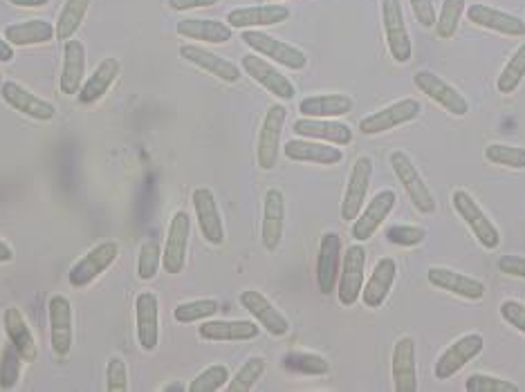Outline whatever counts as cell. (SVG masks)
Wrapping results in <instances>:
<instances>
[{"label":"cell","instance_id":"obj_1","mask_svg":"<svg viewBox=\"0 0 525 392\" xmlns=\"http://www.w3.org/2000/svg\"><path fill=\"white\" fill-rule=\"evenodd\" d=\"M451 207L458 213V218L467 224V229L474 233L481 247L487 251L499 249L501 245V231L496 224L487 218V213L478 207V202L463 189H456L451 193Z\"/></svg>","mask_w":525,"mask_h":392},{"label":"cell","instance_id":"obj_2","mask_svg":"<svg viewBox=\"0 0 525 392\" xmlns=\"http://www.w3.org/2000/svg\"><path fill=\"white\" fill-rule=\"evenodd\" d=\"M389 162H391L395 177H398V182L402 184V189L407 191L413 207H416L420 213H425V216L434 213L436 211L434 193H431V189L425 182V177L420 175L418 166L413 164L411 157L404 151H393L389 157Z\"/></svg>","mask_w":525,"mask_h":392},{"label":"cell","instance_id":"obj_3","mask_svg":"<svg viewBox=\"0 0 525 392\" xmlns=\"http://www.w3.org/2000/svg\"><path fill=\"white\" fill-rule=\"evenodd\" d=\"M241 39L247 48L254 50L256 54H261L265 59L279 63L288 70H303L308 65L306 52L299 50L297 45L274 39V36L265 34L261 30H245Z\"/></svg>","mask_w":525,"mask_h":392},{"label":"cell","instance_id":"obj_4","mask_svg":"<svg viewBox=\"0 0 525 392\" xmlns=\"http://www.w3.org/2000/svg\"><path fill=\"white\" fill-rule=\"evenodd\" d=\"M285 119H288V110L281 104H274L265 112L259 130V142H256V162H259L263 171H272L276 162H279Z\"/></svg>","mask_w":525,"mask_h":392},{"label":"cell","instance_id":"obj_5","mask_svg":"<svg viewBox=\"0 0 525 392\" xmlns=\"http://www.w3.org/2000/svg\"><path fill=\"white\" fill-rule=\"evenodd\" d=\"M366 272V249L364 245H350L342 256V269H339L337 296L344 307H353L362 298Z\"/></svg>","mask_w":525,"mask_h":392},{"label":"cell","instance_id":"obj_6","mask_svg":"<svg viewBox=\"0 0 525 392\" xmlns=\"http://www.w3.org/2000/svg\"><path fill=\"white\" fill-rule=\"evenodd\" d=\"M119 256V245L115 240H106V242H99L97 247H92L88 254L81 256L75 267L70 269L68 280L72 287H88L90 283H95V280L106 272V269L113 267V263Z\"/></svg>","mask_w":525,"mask_h":392},{"label":"cell","instance_id":"obj_7","mask_svg":"<svg viewBox=\"0 0 525 392\" xmlns=\"http://www.w3.org/2000/svg\"><path fill=\"white\" fill-rule=\"evenodd\" d=\"M382 25L386 45L395 63H409L413 56V43L404 23V12L400 0H382Z\"/></svg>","mask_w":525,"mask_h":392},{"label":"cell","instance_id":"obj_8","mask_svg":"<svg viewBox=\"0 0 525 392\" xmlns=\"http://www.w3.org/2000/svg\"><path fill=\"white\" fill-rule=\"evenodd\" d=\"M413 86H416L422 95L429 97L442 110H447L454 117H465L469 112V101L460 95V92L449 86L445 79H440L434 72H416L413 74Z\"/></svg>","mask_w":525,"mask_h":392},{"label":"cell","instance_id":"obj_9","mask_svg":"<svg viewBox=\"0 0 525 392\" xmlns=\"http://www.w3.org/2000/svg\"><path fill=\"white\" fill-rule=\"evenodd\" d=\"M189 236H191L189 213L187 211L173 213V218L169 222L167 240H164V249H162V267L167 274L175 276L184 269V263H187Z\"/></svg>","mask_w":525,"mask_h":392},{"label":"cell","instance_id":"obj_10","mask_svg":"<svg viewBox=\"0 0 525 392\" xmlns=\"http://www.w3.org/2000/svg\"><path fill=\"white\" fill-rule=\"evenodd\" d=\"M50 341L57 357H66L75 343V312L72 303L63 294H54L48 303Z\"/></svg>","mask_w":525,"mask_h":392},{"label":"cell","instance_id":"obj_11","mask_svg":"<svg viewBox=\"0 0 525 392\" xmlns=\"http://www.w3.org/2000/svg\"><path fill=\"white\" fill-rule=\"evenodd\" d=\"M422 112V106L418 104L416 99H400L395 101V104L386 106L377 112H371V115H366L362 121H359V130H362V135H382V133H389V130L398 128L402 124H409V121L418 119V115Z\"/></svg>","mask_w":525,"mask_h":392},{"label":"cell","instance_id":"obj_12","mask_svg":"<svg viewBox=\"0 0 525 392\" xmlns=\"http://www.w3.org/2000/svg\"><path fill=\"white\" fill-rule=\"evenodd\" d=\"M371 180H373V160L366 155L357 157L353 164V171H350V177H348L342 209H339V216H342V220L353 222L359 213H362L368 189H371Z\"/></svg>","mask_w":525,"mask_h":392},{"label":"cell","instance_id":"obj_13","mask_svg":"<svg viewBox=\"0 0 525 392\" xmlns=\"http://www.w3.org/2000/svg\"><path fill=\"white\" fill-rule=\"evenodd\" d=\"M483 336L481 334H465L456 339L454 343L449 345V348L440 354L434 372H436V379L438 381H447L456 375V372L463 370L469 361L476 359L478 354L483 352Z\"/></svg>","mask_w":525,"mask_h":392},{"label":"cell","instance_id":"obj_14","mask_svg":"<svg viewBox=\"0 0 525 392\" xmlns=\"http://www.w3.org/2000/svg\"><path fill=\"white\" fill-rule=\"evenodd\" d=\"M243 72L250 74V77L259 83V86H263L270 95L279 97L283 101H290L294 99V95H297V88H294V83L285 77V74H281L279 70L274 68V65L265 59V56L261 54H245L243 56Z\"/></svg>","mask_w":525,"mask_h":392},{"label":"cell","instance_id":"obj_15","mask_svg":"<svg viewBox=\"0 0 525 392\" xmlns=\"http://www.w3.org/2000/svg\"><path fill=\"white\" fill-rule=\"evenodd\" d=\"M193 209H196V218H198V227L202 238H205L209 245L220 247L225 242V224L223 216H220L216 195L207 186H200V189L193 191L191 195Z\"/></svg>","mask_w":525,"mask_h":392},{"label":"cell","instance_id":"obj_16","mask_svg":"<svg viewBox=\"0 0 525 392\" xmlns=\"http://www.w3.org/2000/svg\"><path fill=\"white\" fill-rule=\"evenodd\" d=\"M135 334L140 348L153 352L160 343V298L142 292L135 298Z\"/></svg>","mask_w":525,"mask_h":392},{"label":"cell","instance_id":"obj_17","mask_svg":"<svg viewBox=\"0 0 525 392\" xmlns=\"http://www.w3.org/2000/svg\"><path fill=\"white\" fill-rule=\"evenodd\" d=\"M418 350L411 336H402L393 345L391 375L395 392H418Z\"/></svg>","mask_w":525,"mask_h":392},{"label":"cell","instance_id":"obj_18","mask_svg":"<svg viewBox=\"0 0 525 392\" xmlns=\"http://www.w3.org/2000/svg\"><path fill=\"white\" fill-rule=\"evenodd\" d=\"M0 97H3L5 104L21 112V115L36 119V121H52L57 117V108L50 101H45L41 97H36L34 92L27 90L25 86L16 81H3V86H0Z\"/></svg>","mask_w":525,"mask_h":392},{"label":"cell","instance_id":"obj_19","mask_svg":"<svg viewBox=\"0 0 525 392\" xmlns=\"http://www.w3.org/2000/svg\"><path fill=\"white\" fill-rule=\"evenodd\" d=\"M395 200L398 195L391 189H384L380 193H375V198L366 204L362 213L353 220V229H350V236L357 242H366L375 236V231L382 227V222L389 218V213L395 207Z\"/></svg>","mask_w":525,"mask_h":392},{"label":"cell","instance_id":"obj_20","mask_svg":"<svg viewBox=\"0 0 525 392\" xmlns=\"http://www.w3.org/2000/svg\"><path fill=\"white\" fill-rule=\"evenodd\" d=\"M339 269H342V238L337 233H324L317 256V285L319 292L328 296L337 289Z\"/></svg>","mask_w":525,"mask_h":392},{"label":"cell","instance_id":"obj_21","mask_svg":"<svg viewBox=\"0 0 525 392\" xmlns=\"http://www.w3.org/2000/svg\"><path fill=\"white\" fill-rule=\"evenodd\" d=\"M238 303H241L243 310L254 316V321L259 323L263 330H267V334L285 336L290 332V321L276 310L270 298L263 296L261 292H256V289H245V292H241Z\"/></svg>","mask_w":525,"mask_h":392},{"label":"cell","instance_id":"obj_22","mask_svg":"<svg viewBox=\"0 0 525 392\" xmlns=\"http://www.w3.org/2000/svg\"><path fill=\"white\" fill-rule=\"evenodd\" d=\"M283 153L292 162H303V164H321V166H335L344 160L342 148L328 142H317V139H290L285 142Z\"/></svg>","mask_w":525,"mask_h":392},{"label":"cell","instance_id":"obj_23","mask_svg":"<svg viewBox=\"0 0 525 392\" xmlns=\"http://www.w3.org/2000/svg\"><path fill=\"white\" fill-rule=\"evenodd\" d=\"M180 56L184 61H189L191 65H196V68L205 70L207 74H211V77H216L225 83H238L243 77V72L238 70L236 63L225 59V56L200 48L196 43H184L180 48Z\"/></svg>","mask_w":525,"mask_h":392},{"label":"cell","instance_id":"obj_24","mask_svg":"<svg viewBox=\"0 0 525 392\" xmlns=\"http://www.w3.org/2000/svg\"><path fill=\"white\" fill-rule=\"evenodd\" d=\"M467 18L474 25L483 27V30H490V32L503 34V36H514V39H519V36H525V21H523V18L503 12V9L490 7V5H485V3H474L472 7H469L467 9Z\"/></svg>","mask_w":525,"mask_h":392},{"label":"cell","instance_id":"obj_25","mask_svg":"<svg viewBox=\"0 0 525 392\" xmlns=\"http://www.w3.org/2000/svg\"><path fill=\"white\" fill-rule=\"evenodd\" d=\"M290 18V9L279 3L272 5H254V7H238L227 14V23L234 30H256V27H272L281 25Z\"/></svg>","mask_w":525,"mask_h":392},{"label":"cell","instance_id":"obj_26","mask_svg":"<svg viewBox=\"0 0 525 392\" xmlns=\"http://www.w3.org/2000/svg\"><path fill=\"white\" fill-rule=\"evenodd\" d=\"M427 280L429 285H434L436 289H442V292H449L460 298H467V301H481L485 296L483 280L454 272V269H447V267H431L427 272Z\"/></svg>","mask_w":525,"mask_h":392},{"label":"cell","instance_id":"obj_27","mask_svg":"<svg viewBox=\"0 0 525 392\" xmlns=\"http://www.w3.org/2000/svg\"><path fill=\"white\" fill-rule=\"evenodd\" d=\"M292 130L297 137L317 139V142H328L335 146H348L353 142V130L335 119H312L301 117L292 124Z\"/></svg>","mask_w":525,"mask_h":392},{"label":"cell","instance_id":"obj_28","mask_svg":"<svg viewBox=\"0 0 525 392\" xmlns=\"http://www.w3.org/2000/svg\"><path fill=\"white\" fill-rule=\"evenodd\" d=\"M285 229V195L279 189H270L263 198V222H261V240L267 251H276L281 247Z\"/></svg>","mask_w":525,"mask_h":392},{"label":"cell","instance_id":"obj_29","mask_svg":"<svg viewBox=\"0 0 525 392\" xmlns=\"http://www.w3.org/2000/svg\"><path fill=\"white\" fill-rule=\"evenodd\" d=\"M86 77V45L70 39L63 43V65H61V79H59V88L61 95H77L84 86Z\"/></svg>","mask_w":525,"mask_h":392},{"label":"cell","instance_id":"obj_30","mask_svg":"<svg viewBox=\"0 0 525 392\" xmlns=\"http://www.w3.org/2000/svg\"><path fill=\"white\" fill-rule=\"evenodd\" d=\"M119 72H122V63L115 56H108V59L101 61L95 72L84 81V86L77 92V99L81 106H95L97 101L104 99L108 95V90L113 88V83L117 81Z\"/></svg>","mask_w":525,"mask_h":392},{"label":"cell","instance_id":"obj_31","mask_svg":"<svg viewBox=\"0 0 525 392\" xmlns=\"http://www.w3.org/2000/svg\"><path fill=\"white\" fill-rule=\"evenodd\" d=\"M3 325H5V334L9 343L21 352V357L25 363H32L39 359V345H36L34 332L30 325H27L23 312L18 307H7L3 312Z\"/></svg>","mask_w":525,"mask_h":392},{"label":"cell","instance_id":"obj_32","mask_svg":"<svg viewBox=\"0 0 525 392\" xmlns=\"http://www.w3.org/2000/svg\"><path fill=\"white\" fill-rule=\"evenodd\" d=\"M395 276H398V265H395L393 258L377 260V265L371 272V278H368L362 287L364 305L371 307V310L382 307L386 298H389V292L395 283Z\"/></svg>","mask_w":525,"mask_h":392},{"label":"cell","instance_id":"obj_33","mask_svg":"<svg viewBox=\"0 0 525 392\" xmlns=\"http://www.w3.org/2000/svg\"><path fill=\"white\" fill-rule=\"evenodd\" d=\"M259 325L254 321H205L200 325V339L216 341V343H238V341H252L259 336Z\"/></svg>","mask_w":525,"mask_h":392},{"label":"cell","instance_id":"obj_34","mask_svg":"<svg viewBox=\"0 0 525 392\" xmlns=\"http://www.w3.org/2000/svg\"><path fill=\"white\" fill-rule=\"evenodd\" d=\"M234 27L223 21H211V18H184L178 23V34L182 39L223 45L232 41Z\"/></svg>","mask_w":525,"mask_h":392},{"label":"cell","instance_id":"obj_35","mask_svg":"<svg viewBox=\"0 0 525 392\" xmlns=\"http://www.w3.org/2000/svg\"><path fill=\"white\" fill-rule=\"evenodd\" d=\"M355 101L348 95H315V97H306L301 99L299 112L301 117H312V119H337L348 115L353 110Z\"/></svg>","mask_w":525,"mask_h":392},{"label":"cell","instance_id":"obj_36","mask_svg":"<svg viewBox=\"0 0 525 392\" xmlns=\"http://www.w3.org/2000/svg\"><path fill=\"white\" fill-rule=\"evenodd\" d=\"M5 39L14 45V48H30V45H45L50 43L54 36L52 23L43 21V18H34V21H23L5 27Z\"/></svg>","mask_w":525,"mask_h":392},{"label":"cell","instance_id":"obj_37","mask_svg":"<svg viewBox=\"0 0 525 392\" xmlns=\"http://www.w3.org/2000/svg\"><path fill=\"white\" fill-rule=\"evenodd\" d=\"M90 9V0H66L61 7V12L57 16V25H54V36L57 41H70L75 39V34L79 32L81 23Z\"/></svg>","mask_w":525,"mask_h":392},{"label":"cell","instance_id":"obj_38","mask_svg":"<svg viewBox=\"0 0 525 392\" xmlns=\"http://www.w3.org/2000/svg\"><path fill=\"white\" fill-rule=\"evenodd\" d=\"M523 79H525V43H521L510 56V61L505 63L499 79H496V90H499L501 95H512V92H517Z\"/></svg>","mask_w":525,"mask_h":392},{"label":"cell","instance_id":"obj_39","mask_svg":"<svg viewBox=\"0 0 525 392\" xmlns=\"http://www.w3.org/2000/svg\"><path fill=\"white\" fill-rule=\"evenodd\" d=\"M220 310V303L216 298H198V301H187L180 303L173 310V319L178 323H198V321H207L211 316H216Z\"/></svg>","mask_w":525,"mask_h":392},{"label":"cell","instance_id":"obj_40","mask_svg":"<svg viewBox=\"0 0 525 392\" xmlns=\"http://www.w3.org/2000/svg\"><path fill=\"white\" fill-rule=\"evenodd\" d=\"M265 368L267 363L263 357H250L238 368L236 375L227 381V392H250L265 375Z\"/></svg>","mask_w":525,"mask_h":392},{"label":"cell","instance_id":"obj_41","mask_svg":"<svg viewBox=\"0 0 525 392\" xmlns=\"http://www.w3.org/2000/svg\"><path fill=\"white\" fill-rule=\"evenodd\" d=\"M283 368L292 372H301V375H328L330 363L312 352H290L283 357Z\"/></svg>","mask_w":525,"mask_h":392},{"label":"cell","instance_id":"obj_42","mask_svg":"<svg viewBox=\"0 0 525 392\" xmlns=\"http://www.w3.org/2000/svg\"><path fill=\"white\" fill-rule=\"evenodd\" d=\"M23 357L12 343H7L0 352V390H14L23 372Z\"/></svg>","mask_w":525,"mask_h":392},{"label":"cell","instance_id":"obj_43","mask_svg":"<svg viewBox=\"0 0 525 392\" xmlns=\"http://www.w3.org/2000/svg\"><path fill=\"white\" fill-rule=\"evenodd\" d=\"M463 12H465V0H442L440 14L436 18L438 39H451V36L458 32Z\"/></svg>","mask_w":525,"mask_h":392},{"label":"cell","instance_id":"obj_44","mask_svg":"<svg viewBox=\"0 0 525 392\" xmlns=\"http://www.w3.org/2000/svg\"><path fill=\"white\" fill-rule=\"evenodd\" d=\"M485 160L490 164H496V166L523 171L525 168V148L510 146V144H490L485 148Z\"/></svg>","mask_w":525,"mask_h":392},{"label":"cell","instance_id":"obj_45","mask_svg":"<svg viewBox=\"0 0 525 392\" xmlns=\"http://www.w3.org/2000/svg\"><path fill=\"white\" fill-rule=\"evenodd\" d=\"M229 377V368L223 366V363H214L200 372V375L189 384V392H218L227 386Z\"/></svg>","mask_w":525,"mask_h":392},{"label":"cell","instance_id":"obj_46","mask_svg":"<svg viewBox=\"0 0 525 392\" xmlns=\"http://www.w3.org/2000/svg\"><path fill=\"white\" fill-rule=\"evenodd\" d=\"M162 263V251L158 242H146L137 256V278L140 280H153L158 276V269Z\"/></svg>","mask_w":525,"mask_h":392},{"label":"cell","instance_id":"obj_47","mask_svg":"<svg viewBox=\"0 0 525 392\" xmlns=\"http://www.w3.org/2000/svg\"><path fill=\"white\" fill-rule=\"evenodd\" d=\"M465 390L467 392H519V386L512 384L508 379L476 372V375L465 381Z\"/></svg>","mask_w":525,"mask_h":392},{"label":"cell","instance_id":"obj_48","mask_svg":"<svg viewBox=\"0 0 525 392\" xmlns=\"http://www.w3.org/2000/svg\"><path fill=\"white\" fill-rule=\"evenodd\" d=\"M386 240L400 247H418L427 240V231L422 227H411V224H393L386 229Z\"/></svg>","mask_w":525,"mask_h":392},{"label":"cell","instance_id":"obj_49","mask_svg":"<svg viewBox=\"0 0 525 392\" xmlns=\"http://www.w3.org/2000/svg\"><path fill=\"white\" fill-rule=\"evenodd\" d=\"M106 390L108 392H126L128 390V366L124 359L113 357L106 368Z\"/></svg>","mask_w":525,"mask_h":392},{"label":"cell","instance_id":"obj_50","mask_svg":"<svg viewBox=\"0 0 525 392\" xmlns=\"http://www.w3.org/2000/svg\"><path fill=\"white\" fill-rule=\"evenodd\" d=\"M501 316L503 321H508L514 330L525 334V305L519 301H503L501 303Z\"/></svg>","mask_w":525,"mask_h":392},{"label":"cell","instance_id":"obj_51","mask_svg":"<svg viewBox=\"0 0 525 392\" xmlns=\"http://www.w3.org/2000/svg\"><path fill=\"white\" fill-rule=\"evenodd\" d=\"M411 12L422 27H436V7L434 0H409Z\"/></svg>","mask_w":525,"mask_h":392},{"label":"cell","instance_id":"obj_52","mask_svg":"<svg viewBox=\"0 0 525 392\" xmlns=\"http://www.w3.org/2000/svg\"><path fill=\"white\" fill-rule=\"evenodd\" d=\"M496 265H499V272H503L505 276L525 278V256H501Z\"/></svg>","mask_w":525,"mask_h":392},{"label":"cell","instance_id":"obj_53","mask_svg":"<svg viewBox=\"0 0 525 392\" xmlns=\"http://www.w3.org/2000/svg\"><path fill=\"white\" fill-rule=\"evenodd\" d=\"M173 12H189V9H200V7H211L220 3V0H167Z\"/></svg>","mask_w":525,"mask_h":392},{"label":"cell","instance_id":"obj_54","mask_svg":"<svg viewBox=\"0 0 525 392\" xmlns=\"http://www.w3.org/2000/svg\"><path fill=\"white\" fill-rule=\"evenodd\" d=\"M12 59H14V45L3 36V39H0V63H9Z\"/></svg>","mask_w":525,"mask_h":392},{"label":"cell","instance_id":"obj_55","mask_svg":"<svg viewBox=\"0 0 525 392\" xmlns=\"http://www.w3.org/2000/svg\"><path fill=\"white\" fill-rule=\"evenodd\" d=\"M14 7H23V9H36V7H45L50 0H9Z\"/></svg>","mask_w":525,"mask_h":392},{"label":"cell","instance_id":"obj_56","mask_svg":"<svg viewBox=\"0 0 525 392\" xmlns=\"http://www.w3.org/2000/svg\"><path fill=\"white\" fill-rule=\"evenodd\" d=\"M14 260V251L7 245L5 240H0V263H12Z\"/></svg>","mask_w":525,"mask_h":392},{"label":"cell","instance_id":"obj_57","mask_svg":"<svg viewBox=\"0 0 525 392\" xmlns=\"http://www.w3.org/2000/svg\"><path fill=\"white\" fill-rule=\"evenodd\" d=\"M162 390H164V392H173V390H187V388H184V386L180 384V381H173V384H169V386H164Z\"/></svg>","mask_w":525,"mask_h":392},{"label":"cell","instance_id":"obj_58","mask_svg":"<svg viewBox=\"0 0 525 392\" xmlns=\"http://www.w3.org/2000/svg\"><path fill=\"white\" fill-rule=\"evenodd\" d=\"M0 86H3V74H0Z\"/></svg>","mask_w":525,"mask_h":392}]
</instances>
